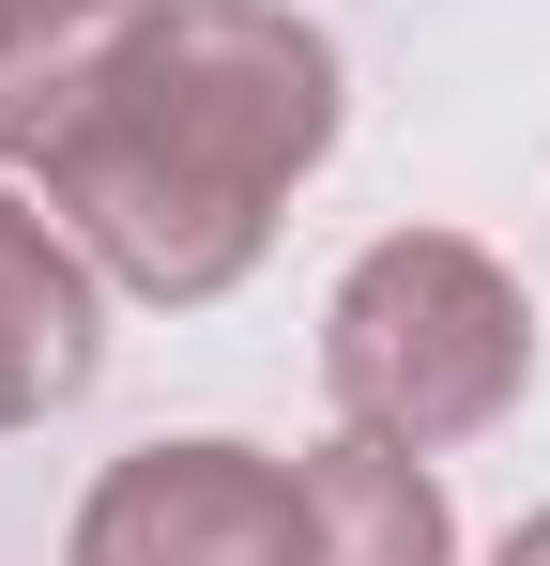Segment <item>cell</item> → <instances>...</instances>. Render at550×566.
<instances>
[{"label": "cell", "instance_id": "1", "mask_svg": "<svg viewBox=\"0 0 550 566\" xmlns=\"http://www.w3.org/2000/svg\"><path fill=\"white\" fill-rule=\"evenodd\" d=\"M337 31L290 0H138L123 46L92 62V107L31 169L107 291L138 306H214L261 276L290 185L337 154Z\"/></svg>", "mask_w": 550, "mask_h": 566}, {"label": "cell", "instance_id": "2", "mask_svg": "<svg viewBox=\"0 0 550 566\" xmlns=\"http://www.w3.org/2000/svg\"><path fill=\"white\" fill-rule=\"evenodd\" d=\"M520 382H536V291L474 230H382L352 276L321 291V398L367 444L444 460V444L520 413Z\"/></svg>", "mask_w": 550, "mask_h": 566}, {"label": "cell", "instance_id": "3", "mask_svg": "<svg viewBox=\"0 0 550 566\" xmlns=\"http://www.w3.org/2000/svg\"><path fill=\"white\" fill-rule=\"evenodd\" d=\"M62 566H306V474L261 444H138L92 474Z\"/></svg>", "mask_w": 550, "mask_h": 566}, {"label": "cell", "instance_id": "4", "mask_svg": "<svg viewBox=\"0 0 550 566\" xmlns=\"http://www.w3.org/2000/svg\"><path fill=\"white\" fill-rule=\"evenodd\" d=\"M107 368V261L62 214L0 199V429H46Z\"/></svg>", "mask_w": 550, "mask_h": 566}, {"label": "cell", "instance_id": "5", "mask_svg": "<svg viewBox=\"0 0 550 566\" xmlns=\"http://www.w3.org/2000/svg\"><path fill=\"white\" fill-rule=\"evenodd\" d=\"M306 474V566H458V521H444V474L413 460V444H367L337 429Z\"/></svg>", "mask_w": 550, "mask_h": 566}, {"label": "cell", "instance_id": "6", "mask_svg": "<svg viewBox=\"0 0 550 566\" xmlns=\"http://www.w3.org/2000/svg\"><path fill=\"white\" fill-rule=\"evenodd\" d=\"M138 0H0V169H46Z\"/></svg>", "mask_w": 550, "mask_h": 566}, {"label": "cell", "instance_id": "7", "mask_svg": "<svg viewBox=\"0 0 550 566\" xmlns=\"http://www.w3.org/2000/svg\"><path fill=\"white\" fill-rule=\"evenodd\" d=\"M489 566H550V505H536V521H520V536H505Z\"/></svg>", "mask_w": 550, "mask_h": 566}]
</instances>
